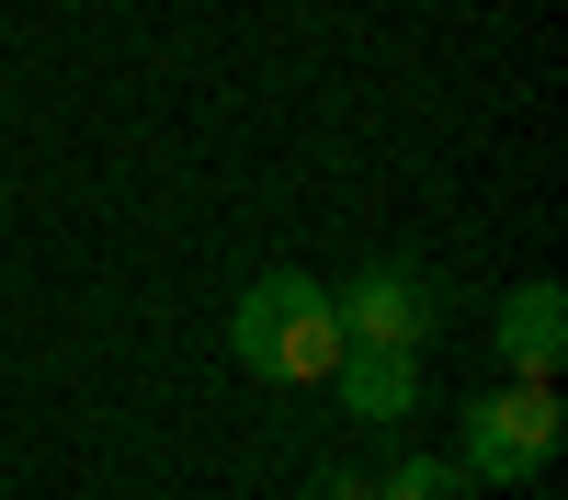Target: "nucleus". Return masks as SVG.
<instances>
[{"instance_id": "39448f33", "label": "nucleus", "mask_w": 568, "mask_h": 500, "mask_svg": "<svg viewBox=\"0 0 568 500\" xmlns=\"http://www.w3.org/2000/svg\"><path fill=\"white\" fill-rule=\"evenodd\" d=\"M329 387H342L353 421H409V409H420V353H342Z\"/></svg>"}, {"instance_id": "423d86ee", "label": "nucleus", "mask_w": 568, "mask_h": 500, "mask_svg": "<svg viewBox=\"0 0 568 500\" xmlns=\"http://www.w3.org/2000/svg\"><path fill=\"white\" fill-rule=\"evenodd\" d=\"M364 500H478L444 455H409V467H387V478H364Z\"/></svg>"}, {"instance_id": "7ed1b4c3", "label": "nucleus", "mask_w": 568, "mask_h": 500, "mask_svg": "<svg viewBox=\"0 0 568 500\" xmlns=\"http://www.w3.org/2000/svg\"><path fill=\"white\" fill-rule=\"evenodd\" d=\"M329 318H342V353H420L433 341V285L398 273V262H375V273H353V285L329 296Z\"/></svg>"}, {"instance_id": "f257e3e1", "label": "nucleus", "mask_w": 568, "mask_h": 500, "mask_svg": "<svg viewBox=\"0 0 568 500\" xmlns=\"http://www.w3.org/2000/svg\"><path fill=\"white\" fill-rule=\"evenodd\" d=\"M227 353H240L262 387H329V364H342L329 285H307V273H262V285L227 307Z\"/></svg>"}, {"instance_id": "0eeeda50", "label": "nucleus", "mask_w": 568, "mask_h": 500, "mask_svg": "<svg viewBox=\"0 0 568 500\" xmlns=\"http://www.w3.org/2000/svg\"><path fill=\"white\" fill-rule=\"evenodd\" d=\"M307 500H364V478H342V467H318V478H307Z\"/></svg>"}, {"instance_id": "20e7f679", "label": "nucleus", "mask_w": 568, "mask_h": 500, "mask_svg": "<svg viewBox=\"0 0 568 500\" xmlns=\"http://www.w3.org/2000/svg\"><path fill=\"white\" fill-rule=\"evenodd\" d=\"M557 353H568V296H557V285H511V296H500V364H511L524 387H546Z\"/></svg>"}, {"instance_id": "f03ea898", "label": "nucleus", "mask_w": 568, "mask_h": 500, "mask_svg": "<svg viewBox=\"0 0 568 500\" xmlns=\"http://www.w3.org/2000/svg\"><path fill=\"white\" fill-rule=\"evenodd\" d=\"M557 455V398L511 376L500 398H466V432H455V478L466 489H524Z\"/></svg>"}]
</instances>
